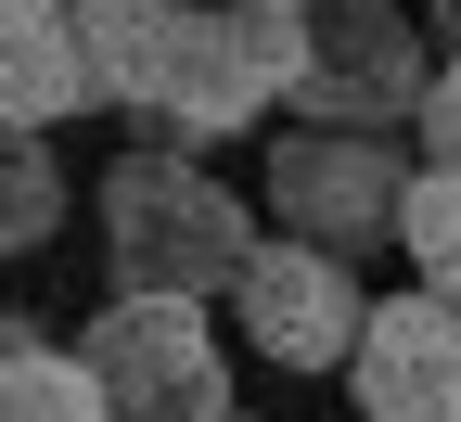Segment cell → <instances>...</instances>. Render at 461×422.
Wrapping results in <instances>:
<instances>
[{"mask_svg": "<svg viewBox=\"0 0 461 422\" xmlns=\"http://www.w3.org/2000/svg\"><path fill=\"white\" fill-rule=\"evenodd\" d=\"M282 77H295V13H244V0H167L154 65H141V129L154 154H218L282 115Z\"/></svg>", "mask_w": 461, "mask_h": 422, "instance_id": "cell-1", "label": "cell"}, {"mask_svg": "<svg viewBox=\"0 0 461 422\" xmlns=\"http://www.w3.org/2000/svg\"><path fill=\"white\" fill-rule=\"evenodd\" d=\"M244 244H257V205L230 193V179L205 166V154H115L103 166V269H115V294H205L244 269Z\"/></svg>", "mask_w": 461, "mask_h": 422, "instance_id": "cell-2", "label": "cell"}, {"mask_svg": "<svg viewBox=\"0 0 461 422\" xmlns=\"http://www.w3.org/2000/svg\"><path fill=\"white\" fill-rule=\"evenodd\" d=\"M65 358L90 372L103 422H218L230 409V358L193 294H103Z\"/></svg>", "mask_w": 461, "mask_h": 422, "instance_id": "cell-3", "label": "cell"}, {"mask_svg": "<svg viewBox=\"0 0 461 422\" xmlns=\"http://www.w3.org/2000/svg\"><path fill=\"white\" fill-rule=\"evenodd\" d=\"M436 77V51L411 13H384V0H321L295 13V77H282V115L295 129H346V141H384L411 90Z\"/></svg>", "mask_w": 461, "mask_h": 422, "instance_id": "cell-4", "label": "cell"}, {"mask_svg": "<svg viewBox=\"0 0 461 422\" xmlns=\"http://www.w3.org/2000/svg\"><path fill=\"white\" fill-rule=\"evenodd\" d=\"M397 141H346V129H282L269 141V218H282V244H308V256H346L359 269L384 244V218H397Z\"/></svg>", "mask_w": 461, "mask_h": 422, "instance_id": "cell-5", "label": "cell"}, {"mask_svg": "<svg viewBox=\"0 0 461 422\" xmlns=\"http://www.w3.org/2000/svg\"><path fill=\"white\" fill-rule=\"evenodd\" d=\"M218 294H230V320H244V346L269 358V372H333L346 333H359V308H372L346 256H308V244H282V230L244 244V269H230Z\"/></svg>", "mask_w": 461, "mask_h": 422, "instance_id": "cell-6", "label": "cell"}, {"mask_svg": "<svg viewBox=\"0 0 461 422\" xmlns=\"http://www.w3.org/2000/svg\"><path fill=\"white\" fill-rule=\"evenodd\" d=\"M346 397L359 422H461V333H448V294H384L346 333Z\"/></svg>", "mask_w": 461, "mask_h": 422, "instance_id": "cell-7", "label": "cell"}, {"mask_svg": "<svg viewBox=\"0 0 461 422\" xmlns=\"http://www.w3.org/2000/svg\"><path fill=\"white\" fill-rule=\"evenodd\" d=\"M77 39H65V0H0V129H51L77 115Z\"/></svg>", "mask_w": 461, "mask_h": 422, "instance_id": "cell-8", "label": "cell"}, {"mask_svg": "<svg viewBox=\"0 0 461 422\" xmlns=\"http://www.w3.org/2000/svg\"><path fill=\"white\" fill-rule=\"evenodd\" d=\"M0 422H103L90 372L39 333V308H0Z\"/></svg>", "mask_w": 461, "mask_h": 422, "instance_id": "cell-9", "label": "cell"}, {"mask_svg": "<svg viewBox=\"0 0 461 422\" xmlns=\"http://www.w3.org/2000/svg\"><path fill=\"white\" fill-rule=\"evenodd\" d=\"M154 26H167V0H65V39H77V90H90V103H141Z\"/></svg>", "mask_w": 461, "mask_h": 422, "instance_id": "cell-10", "label": "cell"}, {"mask_svg": "<svg viewBox=\"0 0 461 422\" xmlns=\"http://www.w3.org/2000/svg\"><path fill=\"white\" fill-rule=\"evenodd\" d=\"M65 230V166H51L39 129H0V256H26Z\"/></svg>", "mask_w": 461, "mask_h": 422, "instance_id": "cell-11", "label": "cell"}, {"mask_svg": "<svg viewBox=\"0 0 461 422\" xmlns=\"http://www.w3.org/2000/svg\"><path fill=\"white\" fill-rule=\"evenodd\" d=\"M384 244H411L423 294H448V256H461V193H448V166H411V179H397V218H384Z\"/></svg>", "mask_w": 461, "mask_h": 422, "instance_id": "cell-12", "label": "cell"}, {"mask_svg": "<svg viewBox=\"0 0 461 422\" xmlns=\"http://www.w3.org/2000/svg\"><path fill=\"white\" fill-rule=\"evenodd\" d=\"M397 129H411V154H423V166H448V141H461V90H448V77H423Z\"/></svg>", "mask_w": 461, "mask_h": 422, "instance_id": "cell-13", "label": "cell"}, {"mask_svg": "<svg viewBox=\"0 0 461 422\" xmlns=\"http://www.w3.org/2000/svg\"><path fill=\"white\" fill-rule=\"evenodd\" d=\"M244 13H321V0H244Z\"/></svg>", "mask_w": 461, "mask_h": 422, "instance_id": "cell-14", "label": "cell"}, {"mask_svg": "<svg viewBox=\"0 0 461 422\" xmlns=\"http://www.w3.org/2000/svg\"><path fill=\"white\" fill-rule=\"evenodd\" d=\"M218 422H244V409H218Z\"/></svg>", "mask_w": 461, "mask_h": 422, "instance_id": "cell-15", "label": "cell"}]
</instances>
